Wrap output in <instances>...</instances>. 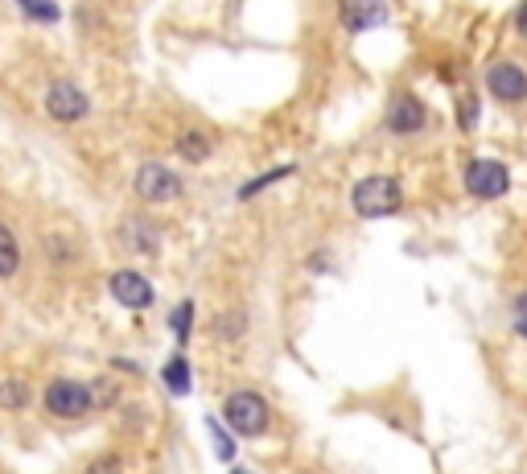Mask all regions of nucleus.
Returning a JSON list of instances; mask_svg holds the SVG:
<instances>
[{"label": "nucleus", "mask_w": 527, "mask_h": 474, "mask_svg": "<svg viewBox=\"0 0 527 474\" xmlns=\"http://www.w3.org/2000/svg\"><path fill=\"white\" fill-rule=\"evenodd\" d=\"M350 207H355L363 219H383V215H396L404 207V190L396 178L388 174H371L363 178L355 190H350Z\"/></svg>", "instance_id": "nucleus-1"}, {"label": "nucleus", "mask_w": 527, "mask_h": 474, "mask_svg": "<svg viewBox=\"0 0 527 474\" xmlns=\"http://www.w3.org/2000/svg\"><path fill=\"white\" fill-rule=\"evenodd\" d=\"M223 417L239 437H260L268 429V404L256 392H231L223 404Z\"/></svg>", "instance_id": "nucleus-2"}, {"label": "nucleus", "mask_w": 527, "mask_h": 474, "mask_svg": "<svg viewBox=\"0 0 527 474\" xmlns=\"http://www.w3.org/2000/svg\"><path fill=\"white\" fill-rule=\"evenodd\" d=\"M178 194H182V178L173 174V169H165L157 161L136 169V198L140 202H173Z\"/></svg>", "instance_id": "nucleus-3"}, {"label": "nucleus", "mask_w": 527, "mask_h": 474, "mask_svg": "<svg viewBox=\"0 0 527 474\" xmlns=\"http://www.w3.org/2000/svg\"><path fill=\"white\" fill-rule=\"evenodd\" d=\"M466 190L478 194V198H503V194L511 190L507 165L490 161V157H474V161L466 165Z\"/></svg>", "instance_id": "nucleus-4"}, {"label": "nucleus", "mask_w": 527, "mask_h": 474, "mask_svg": "<svg viewBox=\"0 0 527 474\" xmlns=\"http://www.w3.org/2000/svg\"><path fill=\"white\" fill-rule=\"evenodd\" d=\"M383 124H388V132H396V137H412V132H420V128L429 124V108L420 104V95L396 91L392 104H388V116H383Z\"/></svg>", "instance_id": "nucleus-5"}, {"label": "nucleus", "mask_w": 527, "mask_h": 474, "mask_svg": "<svg viewBox=\"0 0 527 474\" xmlns=\"http://www.w3.org/2000/svg\"><path fill=\"white\" fill-rule=\"evenodd\" d=\"M91 388L87 384H79V380H54L50 388H46V409L54 413V417H83L87 409H91Z\"/></svg>", "instance_id": "nucleus-6"}, {"label": "nucleus", "mask_w": 527, "mask_h": 474, "mask_svg": "<svg viewBox=\"0 0 527 474\" xmlns=\"http://www.w3.org/2000/svg\"><path fill=\"white\" fill-rule=\"evenodd\" d=\"M486 87L499 104H519V99H527V71L515 62H495L486 71Z\"/></svg>", "instance_id": "nucleus-7"}, {"label": "nucleus", "mask_w": 527, "mask_h": 474, "mask_svg": "<svg viewBox=\"0 0 527 474\" xmlns=\"http://www.w3.org/2000/svg\"><path fill=\"white\" fill-rule=\"evenodd\" d=\"M46 112L58 124H75V120L87 116V95L75 83H50V91H46Z\"/></svg>", "instance_id": "nucleus-8"}, {"label": "nucleus", "mask_w": 527, "mask_h": 474, "mask_svg": "<svg viewBox=\"0 0 527 474\" xmlns=\"http://www.w3.org/2000/svg\"><path fill=\"white\" fill-rule=\"evenodd\" d=\"M338 21L350 33H363V29H375V25L388 21V5H383V0H342Z\"/></svg>", "instance_id": "nucleus-9"}, {"label": "nucleus", "mask_w": 527, "mask_h": 474, "mask_svg": "<svg viewBox=\"0 0 527 474\" xmlns=\"http://www.w3.org/2000/svg\"><path fill=\"white\" fill-rule=\"evenodd\" d=\"M108 289H112V297L120 301V306H128V310H145V306H153V285L140 277V273H132V268H124V273H116L112 281H108Z\"/></svg>", "instance_id": "nucleus-10"}, {"label": "nucleus", "mask_w": 527, "mask_h": 474, "mask_svg": "<svg viewBox=\"0 0 527 474\" xmlns=\"http://www.w3.org/2000/svg\"><path fill=\"white\" fill-rule=\"evenodd\" d=\"M124 244L132 252H140V256H153L161 248V235H157V227L149 219H128L124 223Z\"/></svg>", "instance_id": "nucleus-11"}, {"label": "nucleus", "mask_w": 527, "mask_h": 474, "mask_svg": "<svg viewBox=\"0 0 527 474\" xmlns=\"http://www.w3.org/2000/svg\"><path fill=\"white\" fill-rule=\"evenodd\" d=\"M210 149H215V141H210L206 132H198V128H190V132H182V137H178V153H182L186 161H194V165L206 161Z\"/></svg>", "instance_id": "nucleus-12"}, {"label": "nucleus", "mask_w": 527, "mask_h": 474, "mask_svg": "<svg viewBox=\"0 0 527 474\" xmlns=\"http://www.w3.org/2000/svg\"><path fill=\"white\" fill-rule=\"evenodd\" d=\"M17 268H21V248L13 240V231L0 223V277H13Z\"/></svg>", "instance_id": "nucleus-13"}, {"label": "nucleus", "mask_w": 527, "mask_h": 474, "mask_svg": "<svg viewBox=\"0 0 527 474\" xmlns=\"http://www.w3.org/2000/svg\"><path fill=\"white\" fill-rule=\"evenodd\" d=\"M29 404V388H25V380H5L0 384V409H25Z\"/></svg>", "instance_id": "nucleus-14"}, {"label": "nucleus", "mask_w": 527, "mask_h": 474, "mask_svg": "<svg viewBox=\"0 0 527 474\" xmlns=\"http://www.w3.org/2000/svg\"><path fill=\"white\" fill-rule=\"evenodd\" d=\"M17 9L21 13H29L33 21H58V5H54V0H17Z\"/></svg>", "instance_id": "nucleus-15"}, {"label": "nucleus", "mask_w": 527, "mask_h": 474, "mask_svg": "<svg viewBox=\"0 0 527 474\" xmlns=\"http://www.w3.org/2000/svg\"><path fill=\"white\" fill-rule=\"evenodd\" d=\"M165 384H169L173 392H186V388H190V367H186V359H173V363L165 367Z\"/></svg>", "instance_id": "nucleus-16"}, {"label": "nucleus", "mask_w": 527, "mask_h": 474, "mask_svg": "<svg viewBox=\"0 0 527 474\" xmlns=\"http://www.w3.org/2000/svg\"><path fill=\"white\" fill-rule=\"evenodd\" d=\"M289 174H293V169H289V165H280V169H272V174H264V178H256V182L243 186V190H239V198H256L264 186H272V182H280V178H289Z\"/></svg>", "instance_id": "nucleus-17"}, {"label": "nucleus", "mask_w": 527, "mask_h": 474, "mask_svg": "<svg viewBox=\"0 0 527 474\" xmlns=\"http://www.w3.org/2000/svg\"><path fill=\"white\" fill-rule=\"evenodd\" d=\"M190 314H194V306H190V301H182V306L173 310V334H178L182 343H186V334H190Z\"/></svg>", "instance_id": "nucleus-18"}, {"label": "nucleus", "mask_w": 527, "mask_h": 474, "mask_svg": "<svg viewBox=\"0 0 527 474\" xmlns=\"http://www.w3.org/2000/svg\"><path fill=\"white\" fill-rule=\"evenodd\" d=\"M83 474H124V466H120V458H112V454H103V458H95Z\"/></svg>", "instance_id": "nucleus-19"}, {"label": "nucleus", "mask_w": 527, "mask_h": 474, "mask_svg": "<svg viewBox=\"0 0 527 474\" xmlns=\"http://www.w3.org/2000/svg\"><path fill=\"white\" fill-rule=\"evenodd\" d=\"M219 334H223V338L243 334V314H223V318H219Z\"/></svg>", "instance_id": "nucleus-20"}, {"label": "nucleus", "mask_w": 527, "mask_h": 474, "mask_svg": "<svg viewBox=\"0 0 527 474\" xmlns=\"http://www.w3.org/2000/svg\"><path fill=\"white\" fill-rule=\"evenodd\" d=\"M458 120H462V128H474V120H478V104H474L470 95L462 99V108H458Z\"/></svg>", "instance_id": "nucleus-21"}, {"label": "nucleus", "mask_w": 527, "mask_h": 474, "mask_svg": "<svg viewBox=\"0 0 527 474\" xmlns=\"http://www.w3.org/2000/svg\"><path fill=\"white\" fill-rule=\"evenodd\" d=\"M210 433H215V442H219V454H223V458H231L235 450H231V442H227V437H223V429H219V421H210Z\"/></svg>", "instance_id": "nucleus-22"}, {"label": "nucleus", "mask_w": 527, "mask_h": 474, "mask_svg": "<svg viewBox=\"0 0 527 474\" xmlns=\"http://www.w3.org/2000/svg\"><path fill=\"white\" fill-rule=\"evenodd\" d=\"M515 29H519L523 38H527V0H523V5H519V13H515Z\"/></svg>", "instance_id": "nucleus-23"}, {"label": "nucleus", "mask_w": 527, "mask_h": 474, "mask_svg": "<svg viewBox=\"0 0 527 474\" xmlns=\"http://www.w3.org/2000/svg\"><path fill=\"white\" fill-rule=\"evenodd\" d=\"M515 330H519V334H523V338H527V314H523V318H519V326H515Z\"/></svg>", "instance_id": "nucleus-24"}, {"label": "nucleus", "mask_w": 527, "mask_h": 474, "mask_svg": "<svg viewBox=\"0 0 527 474\" xmlns=\"http://www.w3.org/2000/svg\"><path fill=\"white\" fill-rule=\"evenodd\" d=\"M519 310H523V314H527V297H519Z\"/></svg>", "instance_id": "nucleus-25"}]
</instances>
